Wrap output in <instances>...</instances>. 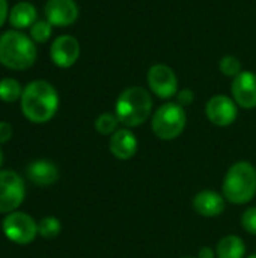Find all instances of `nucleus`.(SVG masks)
Here are the masks:
<instances>
[{
    "label": "nucleus",
    "instance_id": "obj_4",
    "mask_svg": "<svg viewBox=\"0 0 256 258\" xmlns=\"http://www.w3.org/2000/svg\"><path fill=\"white\" fill-rule=\"evenodd\" d=\"M36 60V47L27 35L8 30L0 35V63L9 70H26Z\"/></svg>",
    "mask_w": 256,
    "mask_h": 258
},
{
    "label": "nucleus",
    "instance_id": "obj_30",
    "mask_svg": "<svg viewBox=\"0 0 256 258\" xmlns=\"http://www.w3.org/2000/svg\"><path fill=\"white\" fill-rule=\"evenodd\" d=\"M184 258H192V257H184Z\"/></svg>",
    "mask_w": 256,
    "mask_h": 258
},
{
    "label": "nucleus",
    "instance_id": "obj_12",
    "mask_svg": "<svg viewBox=\"0 0 256 258\" xmlns=\"http://www.w3.org/2000/svg\"><path fill=\"white\" fill-rule=\"evenodd\" d=\"M234 101L243 109L256 107V74L241 71L231 85Z\"/></svg>",
    "mask_w": 256,
    "mask_h": 258
},
{
    "label": "nucleus",
    "instance_id": "obj_18",
    "mask_svg": "<svg viewBox=\"0 0 256 258\" xmlns=\"http://www.w3.org/2000/svg\"><path fill=\"white\" fill-rule=\"evenodd\" d=\"M21 95H23V89L15 79L6 77L0 80V100L6 103H14L18 98H21Z\"/></svg>",
    "mask_w": 256,
    "mask_h": 258
},
{
    "label": "nucleus",
    "instance_id": "obj_17",
    "mask_svg": "<svg viewBox=\"0 0 256 258\" xmlns=\"http://www.w3.org/2000/svg\"><path fill=\"white\" fill-rule=\"evenodd\" d=\"M246 245L241 237L229 234L219 240L216 246V257L217 258H244Z\"/></svg>",
    "mask_w": 256,
    "mask_h": 258
},
{
    "label": "nucleus",
    "instance_id": "obj_2",
    "mask_svg": "<svg viewBox=\"0 0 256 258\" xmlns=\"http://www.w3.org/2000/svg\"><path fill=\"white\" fill-rule=\"evenodd\" d=\"M152 112V98L142 86H131L122 91L116 100L115 113L127 128L142 125Z\"/></svg>",
    "mask_w": 256,
    "mask_h": 258
},
{
    "label": "nucleus",
    "instance_id": "obj_7",
    "mask_svg": "<svg viewBox=\"0 0 256 258\" xmlns=\"http://www.w3.org/2000/svg\"><path fill=\"white\" fill-rule=\"evenodd\" d=\"M26 195L24 181L15 171H0V213L20 207Z\"/></svg>",
    "mask_w": 256,
    "mask_h": 258
},
{
    "label": "nucleus",
    "instance_id": "obj_23",
    "mask_svg": "<svg viewBox=\"0 0 256 258\" xmlns=\"http://www.w3.org/2000/svg\"><path fill=\"white\" fill-rule=\"evenodd\" d=\"M241 227L249 233L256 234V207L247 209L241 216Z\"/></svg>",
    "mask_w": 256,
    "mask_h": 258
},
{
    "label": "nucleus",
    "instance_id": "obj_13",
    "mask_svg": "<svg viewBox=\"0 0 256 258\" xmlns=\"http://www.w3.org/2000/svg\"><path fill=\"white\" fill-rule=\"evenodd\" d=\"M137 138L130 128H118L110 138V153L119 160H130L137 153Z\"/></svg>",
    "mask_w": 256,
    "mask_h": 258
},
{
    "label": "nucleus",
    "instance_id": "obj_25",
    "mask_svg": "<svg viewBox=\"0 0 256 258\" xmlns=\"http://www.w3.org/2000/svg\"><path fill=\"white\" fill-rule=\"evenodd\" d=\"M12 138V127L9 122L0 121V144L8 142Z\"/></svg>",
    "mask_w": 256,
    "mask_h": 258
},
{
    "label": "nucleus",
    "instance_id": "obj_16",
    "mask_svg": "<svg viewBox=\"0 0 256 258\" xmlns=\"http://www.w3.org/2000/svg\"><path fill=\"white\" fill-rule=\"evenodd\" d=\"M36 17V8L29 2H20L9 11V23L15 29L32 27L38 21Z\"/></svg>",
    "mask_w": 256,
    "mask_h": 258
},
{
    "label": "nucleus",
    "instance_id": "obj_14",
    "mask_svg": "<svg viewBox=\"0 0 256 258\" xmlns=\"http://www.w3.org/2000/svg\"><path fill=\"white\" fill-rule=\"evenodd\" d=\"M192 204L195 212L205 218H216L222 215L226 209L225 197L214 190H202L196 194Z\"/></svg>",
    "mask_w": 256,
    "mask_h": 258
},
{
    "label": "nucleus",
    "instance_id": "obj_28",
    "mask_svg": "<svg viewBox=\"0 0 256 258\" xmlns=\"http://www.w3.org/2000/svg\"><path fill=\"white\" fill-rule=\"evenodd\" d=\"M2 160H3V154H2V150H0V165H2Z\"/></svg>",
    "mask_w": 256,
    "mask_h": 258
},
{
    "label": "nucleus",
    "instance_id": "obj_29",
    "mask_svg": "<svg viewBox=\"0 0 256 258\" xmlns=\"http://www.w3.org/2000/svg\"><path fill=\"white\" fill-rule=\"evenodd\" d=\"M247 258H256V254H252V255H249Z\"/></svg>",
    "mask_w": 256,
    "mask_h": 258
},
{
    "label": "nucleus",
    "instance_id": "obj_1",
    "mask_svg": "<svg viewBox=\"0 0 256 258\" xmlns=\"http://www.w3.org/2000/svg\"><path fill=\"white\" fill-rule=\"evenodd\" d=\"M59 107L56 89L45 80H35L23 89L21 110L24 116L36 124L50 121Z\"/></svg>",
    "mask_w": 256,
    "mask_h": 258
},
{
    "label": "nucleus",
    "instance_id": "obj_21",
    "mask_svg": "<svg viewBox=\"0 0 256 258\" xmlns=\"http://www.w3.org/2000/svg\"><path fill=\"white\" fill-rule=\"evenodd\" d=\"M219 68L220 71L226 76V77H232L235 79L243 70H241V62L238 60V57L235 56H231V54H226L220 59L219 62Z\"/></svg>",
    "mask_w": 256,
    "mask_h": 258
},
{
    "label": "nucleus",
    "instance_id": "obj_10",
    "mask_svg": "<svg viewBox=\"0 0 256 258\" xmlns=\"http://www.w3.org/2000/svg\"><path fill=\"white\" fill-rule=\"evenodd\" d=\"M50 56L53 63L59 68H69L77 62L80 56V44L74 36L62 35L53 41Z\"/></svg>",
    "mask_w": 256,
    "mask_h": 258
},
{
    "label": "nucleus",
    "instance_id": "obj_22",
    "mask_svg": "<svg viewBox=\"0 0 256 258\" xmlns=\"http://www.w3.org/2000/svg\"><path fill=\"white\" fill-rule=\"evenodd\" d=\"M51 24L47 20H38L32 27H30V35L32 39L36 42H45L51 36Z\"/></svg>",
    "mask_w": 256,
    "mask_h": 258
},
{
    "label": "nucleus",
    "instance_id": "obj_9",
    "mask_svg": "<svg viewBox=\"0 0 256 258\" xmlns=\"http://www.w3.org/2000/svg\"><path fill=\"white\" fill-rule=\"evenodd\" d=\"M207 118L217 127H228L234 124L238 116L237 103L226 95H214L205 106Z\"/></svg>",
    "mask_w": 256,
    "mask_h": 258
},
{
    "label": "nucleus",
    "instance_id": "obj_11",
    "mask_svg": "<svg viewBox=\"0 0 256 258\" xmlns=\"http://www.w3.org/2000/svg\"><path fill=\"white\" fill-rule=\"evenodd\" d=\"M45 17L51 26H71L78 18V6L74 0H47Z\"/></svg>",
    "mask_w": 256,
    "mask_h": 258
},
{
    "label": "nucleus",
    "instance_id": "obj_3",
    "mask_svg": "<svg viewBox=\"0 0 256 258\" xmlns=\"http://www.w3.org/2000/svg\"><path fill=\"white\" fill-rule=\"evenodd\" d=\"M223 197L232 204H247L256 195V168L249 162L234 163L223 180Z\"/></svg>",
    "mask_w": 256,
    "mask_h": 258
},
{
    "label": "nucleus",
    "instance_id": "obj_15",
    "mask_svg": "<svg viewBox=\"0 0 256 258\" xmlns=\"http://www.w3.org/2000/svg\"><path fill=\"white\" fill-rule=\"evenodd\" d=\"M27 177L38 186H51L57 181L59 171L48 160H35L27 166Z\"/></svg>",
    "mask_w": 256,
    "mask_h": 258
},
{
    "label": "nucleus",
    "instance_id": "obj_26",
    "mask_svg": "<svg viewBox=\"0 0 256 258\" xmlns=\"http://www.w3.org/2000/svg\"><path fill=\"white\" fill-rule=\"evenodd\" d=\"M8 18V0H0V27Z\"/></svg>",
    "mask_w": 256,
    "mask_h": 258
},
{
    "label": "nucleus",
    "instance_id": "obj_19",
    "mask_svg": "<svg viewBox=\"0 0 256 258\" xmlns=\"http://www.w3.org/2000/svg\"><path fill=\"white\" fill-rule=\"evenodd\" d=\"M121 122H119L116 113H103L95 121V130L100 135L107 136V135H113L118 130V125Z\"/></svg>",
    "mask_w": 256,
    "mask_h": 258
},
{
    "label": "nucleus",
    "instance_id": "obj_24",
    "mask_svg": "<svg viewBox=\"0 0 256 258\" xmlns=\"http://www.w3.org/2000/svg\"><path fill=\"white\" fill-rule=\"evenodd\" d=\"M193 100H195V92L192 91V89H189V88H186V89H181V91H178V94H177V103L180 104V106H190L192 103H193Z\"/></svg>",
    "mask_w": 256,
    "mask_h": 258
},
{
    "label": "nucleus",
    "instance_id": "obj_20",
    "mask_svg": "<svg viewBox=\"0 0 256 258\" xmlns=\"http://www.w3.org/2000/svg\"><path fill=\"white\" fill-rule=\"evenodd\" d=\"M60 230H62V227H60L59 219L51 218V216L44 218V219L38 224V233H39L42 237H45V239H54V237H57L59 233H60Z\"/></svg>",
    "mask_w": 256,
    "mask_h": 258
},
{
    "label": "nucleus",
    "instance_id": "obj_27",
    "mask_svg": "<svg viewBox=\"0 0 256 258\" xmlns=\"http://www.w3.org/2000/svg\"><path fill=\"white\" fill-rule=\"evenodd\" d=\"M198 258H216V251L211 249L210 246H204V248L199 251Z\"/></svg>",
    "mask_w": 256,
    "mask_h": 258
},
{
    "label": "nucleus",
    "instance_id": "obj_5",
    "mask_svg": "<svg viewBox=\"0 0 256 258\" xmlns=\"http://www.w3.org/2000/svg\"><path fill=\"white\" fill-rule=\"evenodd\" d=\"M187 116L178 103H166L160 106L152 116V132L161 141L177 139L186 128Z\"/></svg>",
    "mask_w": 256,
    "mask_h": 258
},
{
    "label": "nucleus",
    "instance_id": "obj_6",
    "mask_svg": "<svg viewBox=\"0 0 256 258\" xmlns=\"http://www.w3.org/2000/svg\"><path fill=\"white\" fill-rule=\"evenodd\" d=\"M3 233L14 243L27 245L35 240L38 234V225L29 215L14 212L9 213L3 221Z\"/></svg>",
    "mask_w": 256,
    "mask_h": 258
},
{
    "label": "nucleus",
    "instance_id": "obj_8",
    "mask_svg": "<svg viewBox=\"0 0 256 258\" xmlns=\"http://www.w3.org/2000/svg\"><path fill=\"white\" fill-rule=\"evenodd\" d=\"M148 86L158 98H172L178 94V79L174 70L164 63H155L148 71Z\"/></svg>",
    "mask_w": 256,
    "mask_h": 258
}]
</instances>
